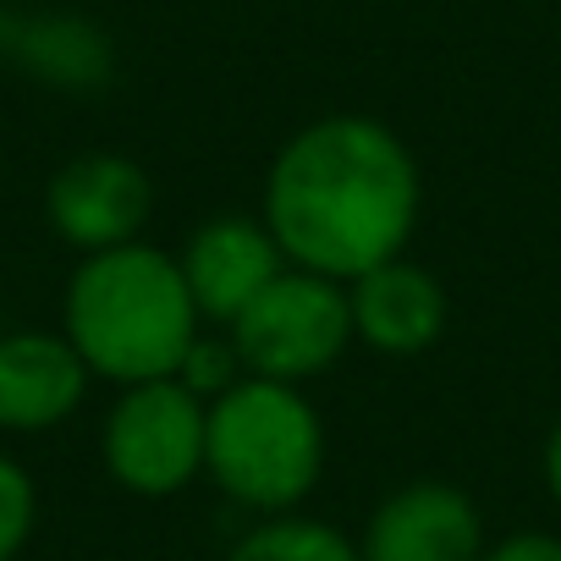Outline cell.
<instances>
[{
    "label": "cell",
    "instance_id": "obj_14",
    "mask_svg": "<svg viewBox=\"0 0 561 561\" xmlns=\"http://www.w3.org/2000/svg\"><path fill=\"white\" fill-rule=\"evenodd\" d=\"M484 561H561V539H550V534H517V539H501Z\"/></svg>",
    "mask_w": 561,
    "mask_h": 561
},
{
    "label": "cell",
    "instance_id": "obj_7",
    "mask_svg": "<svg viewBox=\"0 0 561 561\" xmlns=\"http://www.w3.org/2000/svg\"><path fill=\"white\" fill-rule=\"evenodd\" d=\"M280 259L287 253H280L270 226H259L248 215H220V220L193 231V242L182 253V275H187V293H193L198 314L231 325L287 270Z\"/></svg>",
    "mask_w": 561,
    "mask_h": 561
},
{
    "label": "cell",
    "instance_id": "obj_5",
    "mask_svg": "<svg viewBox=\"0 0 561 561\" xmlns=\"http://www.w3.org/2000/svg\"><path fill=\"white\" fill-rule=\"evenodd\" d=\"M209 402L182 380L127 386L105 419V468L138 495H176L204 473Z\"/></svg>",
    "mask_w": 561,
    "mask_h": 561
},
{
    "label": "cell",
    "instance_id": "obj_8",
    "mask_svg": "<svg viewBox=\"0 0 561 561\" xmlns=\"http://www.w3.org/2000/svg\"><path fill=\"white\" fill-rule=\"evenodd\" d=\"M149 176L122 154H83L50 182V220L72 248L105 253L138 237L149 220Z\"/></svg>",
    "mask_w": 561,
    "mask_h": 561
},
{
    "label": "cell",
    "instance_id": "obj_2",
    "mask_svg": "<svg viewBox=\"0 0 561 561\" xmlns=\"http://www.w3.org/2000/svg\"><path fill=\"white\" fill-rule=\"evenodd\" d=\"M198 304L187 275L149 242H122L89 253L67 287V342L89 364V375L144 386L176 380L182 358L198 342Z\"/></svg>",
    "mask_w": 561,
    "mask_h": 561
},
{
    "label": "cell",
    "instance_id": "obj_9",
    "mask_svg": "<svg viewBox=\"0 0 561 561\" xmlns=\"http://www.w3.org/2000/svg\"><path fill=\"white\" fill-rule=\"evenodd\" d=\"M353 336H364L375 353L413 358L440 342L446 331V293L440 280L408 259H386L369 275L353 280Z\"/></svg>",
    "mask_w": 561,
    "mask_h": 561
},
{
    "label": "cell",
    "instance_id": "obj_13",
    "mask_svg": "<svg viewBox=\"0 0 561 561\" xmlns=\"http://www.w3.org/2000/svg\"><path fill=\"white\" fill-rule=\"evenodd\" d=\"M28 528H34V484L12 457H0V561L23 550Z\"/></svg>",
    "mask_w": 561,
    "mask_h": 561
},
{
    "label": "cell",
    "instance_id": "obj_4",
    "mask_svg": "<svg viewBox=\"0 0 561 561\" xmlns=\"http://www.w3.org/2000/svg\"><path fill=\"white\" fill-rule=\"evenodd\" d=\"M353 342V304L342 280L314 270H280L270 287L231 320V347L242 375L298 386L331 369Z\"/></svg>",
    "mask_w": 561,
    "mask_h": 561
},
{
    "label": "cell",
    "instance_id": "obj_6",
    "mask_svg": "<svg viewBox=\"0 0 561 561\" xmlns=\"http://www.w3.org/2000/svg\"><path fill=\"white\" fill-rule=\"evenodd\" d=\"M358 556L364 561H484V523L457 484L424 479L375 506Z\"/></svg>",
    "mask_w": 561,
    "mask_h": 561
},
{
    "label": "cell",
    "instance_id": "obj_11",
    "mask_svg": "<svg viewBox=\"0 0 561 561\" xmlns=\"http://www.w3.org/2000/svg\"><path fill=\"white\" fill-rule=\"evenodd\" d=\"M226 561H364L353 539L314 517H275L231 545Z\"/></svg>",
    "mask_w": 561,
    "mask_h": 561
},
{
    "label": "cell",
    "instance_id": "obj_12",
    "mask_svg": "<svg viewBox=\"0 0 561 561\" xmlns=\"http://www.w3.org/2000/svg\"><path fill=\"white\" fill-rule=\"evenodd\" d=\"M242 358H237V347L231 342H193V353L182 358V369H176V380L193 391V397H204V402H215V397H226L242 375Z\"/></svg>",
    "mask_w": 561,
    "mask_h": 561
},
{
    "label": "cell",
    "instance_id": "obj_10",
    "mask_svg": "<svg viewBox=\"0 0 561 561\" xmlns=\"http://www.w3.org/2000/svg\"><path fill=\"white\" fill-rule=\"evenodd\" d=\"M89 386V364L67 336L18 331L0 336V430H50Z\"/></svg>",
    "mask_w": 561,
    "mask_h": 561
},
{
    "label": "cell",
    "instance_id": "obj_15",
    "mask_svg": "<svg viewBox=\"0 0 561 561\" xmlns=\"http://www.w3.org/2000/svg\"><path fill=\"white\" fill-rule=\"evenodd\" d=\"M545 479H550V495L561 501V424H556L550 440H545Z\"/></svg>",
    "mask_w": 561,
    "mask_h": 561
},
{
    "label": "cell",
    "instance_id": "obj_1",
    "mask_svg": "<svg viewBox=\"0 0 561 561\" xmlns=\"http://www.w3.org/2000/svg\"><path fill=\"white\" fill-rule=\"evenodd\" d=\"M419 220V165L369 116H325L270 165L264 226L298 270L358 280L397 259Z\"/></svg>",
    "mask_w": 561,
    "mask_h": 561
},
{
    "label": "cell",
    "instance_id": "obj_3",
    "mask_svg": "<svg viewBox=\"0 0 561 561\" xmlns=\"http://www.w3.org/2000/svg\"><path fill=\"white\" fill-rule=\"evenodd\" d=\"M204 468L231 501L253 512H287L320 484L325 468L320 413L298 386L242 375L226 397L209 402Z\"/></svg>",
    "mask_w": 561,
    "mask_h": 561
}]
</instances>
